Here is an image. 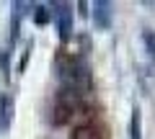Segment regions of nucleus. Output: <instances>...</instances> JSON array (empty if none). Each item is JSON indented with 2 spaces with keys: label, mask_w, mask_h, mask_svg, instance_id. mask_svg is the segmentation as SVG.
Instances as JSON below:
<instances>
[{
  "label": "nucleus",
  "mask_w": 155,
  "mask_h": 139,
  "mask_svg": "<svg viewBox=\"0 0 155 139\" xmlns=\"http://www.w3.org/2000/svg\"><path fill=\"white\" fill-rule=\"evenodd\" d=\"M80 95L83 93H75V90H67L62 88L57 93V100H54V124H65L70 121L72 116L78 113L80 108Z\"/></svg>",
  "instance_id": "obj_1"
},
{
  "label": "nucleus",
  "mask_w": 155,
  "mask_h": 139,
  "mask_svg": "<svg viewBox=\"0 0 155 139\" xmlns=\"http://www.w3.org/2000/svg\"><path fill=\"white\" fill-rule=\"evenodd\" d=\"M49 16L54 18V23H57L60 39L67 41V39H70V31H72V8L67 5V3H52Z\"/></svg>",
  "instance_id": "obj_2"
},
{
  "label": "nucleus",
  "mask_w": 155,
  "mask_h": 139,
  "mask_svg": "<svg viewBox=\"0 0 155 139\" xmlns=\"http://www.w3.org/2000/svg\"><path fill=\"white\" fill-rule=\"evenodd\" d=\"M13 124V98L8 93H0V131H8Z\"/></svg>",
  "instance_id": "obj_3"
},
{
  "label": "nucleus",
  "mask_w": 155,
  "mask_h": 139,
  "mask_svg": "<svg viewBox=\"0 0 155 139\" xmlns=\"http://www.w3.org/2000/svg\"><path fill=\"white\" fill-rule=\"evenodd\" d=\"M93 21L98 28H109L111 26V3L106 0H96L93 3Z\"/></svg>",
  "instance_id": "obj_4"
},
{
  "label": "nucleus",
  "mask_w": 155,
  "mask_h": 139,
  "mask_svg": "<svg viewBox=\"0 0 155 139\" xmlns=\"http://www.w3.org/2000/svg\"><path fill=\"white\" fill-rule=\"evenodd\" d=\"M72 139H106V137H104V131H101L98 126H93V124H85V126H78V129H75Z\"/></svg>",
  "instance_id": "obj_5"
},
{
  "label": "nucleus",
  "mask_w": 155,
  "mask_h": 139,
  "mask_svg": "<svg viewBox=\"0 0 155 139\" xmlns=\"http://www.w3.org/2000/svg\"><path fill=\"white\" fill-rule=\"evenodd\" d=\"M129 134H132V139H142V116H140V108H134V111H132Z\"/></svg>",
  "instance_id": "obj_6"
},
{
  "label": "nucleus",
  "mask_w": 155,
  "mask_h": 139,
  "mask_svg": "<svg viewBox=\"0 0 155 139\" xmlns=\"http://www.w3.org/2000/svg\"><path fill=\"white\" fill-rule=\"evenodd\" d=\"M142 39H145V46H147L150 57L155 59V31H145V33H142Z\"/></svg>",
  "instance_id": "obj_7"
},
{
  "label": "nucleus",
  "mask_w": 155,
  "mask_h": 139,
  "mask_svg": "<svg viewBox=\"0 0 155 139\" xmlns=\"http://www.w3.org/2000/svg\"><path fill=\"white\" fill-rule=\"evenodd\" d=\"M36 23H47L49 21V11H44V8H36Z\"/></svg>",
  "instance_id": "obj_8"
}]
</instances>
